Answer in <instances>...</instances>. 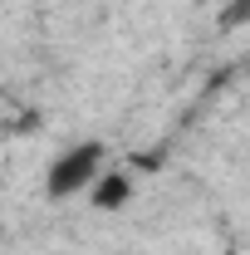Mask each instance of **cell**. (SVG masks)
<instances>
[{
	"label": "cell",
	"mask_w": 250,
	"mask_h": 255,
	"mask_svg": "<svg viewBox=\"0 0 250 255\" xmlns=\"http://www.w3.org/2000/svg\"><path fill=\"white\" fill-rule=\"evenodd\" d=\"M84 196H89V206H98V211H123L127 201H132V177H127L123 167H103Z\"/></svg>",
	"instance_id": "cell-2"
},
{
	"label": "cell",
	"mask_w": 250,
	"mask_h": 255,
	"mask_svg": "<svg viewBox=\"0 0 250 255\" xmlns=\"http://www.w3.org/2000/svg\"><path fill=\"white\" fill-rule=\"evenodd\" d=\"M103 167H108V142L84 137V142L64 147L59 157L44 167V196L49 201H74V196H84V191L94 187V177Z\"/></svg>",
	"instance_id": "cell-1"
},
{
	"label": "cell",
	"mask_w": 250,
	"mask_h": 255,
	"mask_svg": "<svg viewBox=\"0 0 250 255\" xmlns=\"http://www.w3.org/2000/svg\"><path fill=\"white\" fill-rule=\"evenodd\" d=\"M250 25V0H226L221 5V30H246Z\"/></svg>",
	"instance_id": "cell-3"
}]
</instances>
